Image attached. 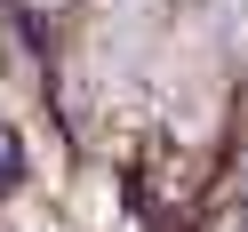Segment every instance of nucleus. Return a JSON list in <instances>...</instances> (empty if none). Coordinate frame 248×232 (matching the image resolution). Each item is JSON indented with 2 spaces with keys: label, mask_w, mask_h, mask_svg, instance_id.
<instances>
[{
  "label": "nucleus",
  "mask_w": 248,
  "mask_h": 232,
  "mask_svg": "<svg viewBox=\"0 0 248 232\" xmlns=\"http://www.w3.org/2000/svg\"><path fill=\"white\" fill-rule=\"evenodd\" d=\"M16 176H24V152H16V136H0V192H16Z\"/></svg>",
  "instance_id": "f257e3e1"
}]
</instances>
